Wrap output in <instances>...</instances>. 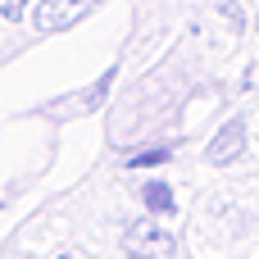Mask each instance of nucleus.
Segmentation results:
<instances>
[{"instance_id": "nucleus-1", "label": "nucleus", "mask_w": 259, "mask_h": 259, "mask_svg": "<svg viewBox=\"0 0 259 259\" xmlns=\"http://www.w3.org/2000/svg\"><path fill=\"white\" fill-rule=\"evenodd\" d=\"M123 250L141 259H173V237L164 228H155V219H137L123 232Z\"/></svg>"}, {"instance_id": "nucleus-2", "label": "nucleus", "mask_w": 259, "mask_h": 259, "mask_svg": "<svg viewBox=\"0 0 259 259\" xmlns=\"http://www.w3.org/2000/svg\"><path fill=\"white\" fill-rule=\"evenodd\" d=\"M96 0H41L36 5V14H32V23H36V32H64V27H73L87 9H91Z\"/></svg>"}, {"instance_id": "nucleus-3", "label": "nucleus", "mask_w": 259, "mask_h": 259, "mask_svg": "<svg viewBox=\"0 0 259 259\" xmlns=\"http://www.w3.org/2000/svg\"><path fill=\"white\" fill-rule=\"evenodd\" d=\"M241 150H246V123H241V118H232V123H223V127H219V137L209 141V150H205V155H209V164H232Z\"/></svg>"}, {"instance_id": "nucleus-4", "label": "nucleus", "mask_w": 259, "mask_h": 259, "mask_svg": "<svg viewBox=\"0 0 259 259\" xmlns=\"http://www.w3.org/2000/svg\"><path fill=\"white\" fill-rule=\"evenodd\" d=\"M141 200H146L150 214H173V191H168V182H159V178L141 187Z\"/></svg>"}, {"instance_id": "nucleus-5", "label": "nucleus", "mask_w": 259, "mask_h": 259, "mask_svg": "<svg viewBox=\"0 0 259 259\" xmlns=\"http://www.w3.org/2000/svg\"><path fill=\"white\" fill-rule=\"evenodd\" d=\"M168 155H173V146H155V150H141V155H132L127 164H132V168H155V164H164Z\"/></svg>"}, {"instance_id": "nucleus-6", "label": "nucleus", "mask_w": 259, "mask_h": 259, "mask_svg": "<svg viewBox=\"0 0 259 259\" xmlns=\"http://www.w3.org/2000/svg\"><path fill=\"white\" fill-rule=\"evenodd\" d=\"M23 9H27V0H0V18H9V23H14Z\"/></svg>"}, {"instance_id": "nucleus-7", "label": "nucleus", "mask_w": 259, "mask_h": 259, "mask_svg": "<svg viewBox=\"0 0 259 259\" xmlns=\"http://www.w3.org/2000/svg\"><path fill=\"white\" fill-rule=\"evenodd\" d=\"M127 259H141V255H127Z\"/></svg>"}, {"instance_id": "nucleus-8", "label": "nucleus", "mask_w": 259, "mask_h": 259, "mask_svg": "<svg viewBox=\"0 0 259 259\" xmlns=\"http://www.w3.org/2000/svg\"><path fill=\"white\" fill-rule=\"evenodd\" d=\"M59 259H73V255H59Z\"/></svg>"}]
</instances>
